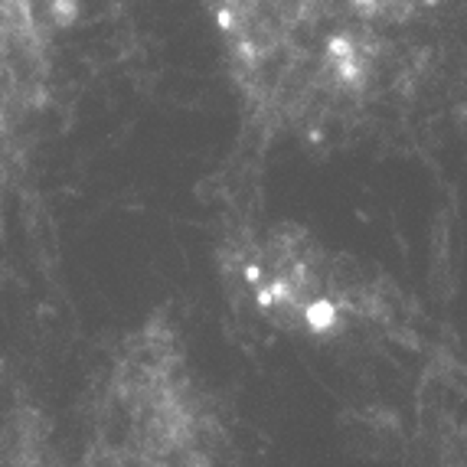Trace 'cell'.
Here are the masks:
<instances>
[{
  "label": "cell",
  "mask_w": 467,
  "mask_h": 467,
  "mask_svg": "<svg viewBox=\"0 0 467 467\" xmlns=\"http://www.w3.org/2000/svg\"><path fill=\"white\" fill-rule=\"evenodd\" d=\"M46 69L36 0H0V121H13L36 105Z\"/></svg>",
  "instance_id": "277c9868"
},
{
  "label": "cell",
  "mask_w": 467,
  "mask_h": 467,
  "mask_svg": "<svg viewBox=\"0 0 467 467\" xmlns=\"http://www.w3.org/2000/svg\"><path fill=\"white\" fill-rule=\"evenodd\" d=\"M350 7L363 23L393 30V26H405V23L425 17L428 10L441 7V0H350Z\"/></svg>",
  "instance_id": "5b68a950"
},
{
  "label": "cell",
  "mask_w": 467,
  "mask_h": 467,
  "mask_svg": "<svg viewBox=\"0 0 467 467\" xmlns=\"http://www.w3.org/2000/svg\"><path fill=\"white\" fill-rule=\"evenodd\" d=\"M219 425L200 399L187 356L164 317L115 353L92 415V464H203Z\"/></svg>",
  "instance_id": "3957f363"
},
{
  "label": "cell",
  "mask_w": 467,
  "mask_h": 467,
  "mask_svg": "<svg viewBox=\"0 0 467 467\" xmlns=\"http://www.w3.org/2000/svg\"><path fill=\"white\" fill-rule=\"evenodd\" d=\"M245 102L268 127L343 118L386 69V30L350 0H206Z\"/></svg>",
  "instance_id": "6da1fadb"
},
{
  "label": "cell",
  "mask_w": 467,
  "mask_h": 467,
  "mask_svg": "<svg viewBox=\"0 0 467 467\" xmlns=\"http://www.w3.org/2000/svg\"><path fill=\"white\" fill-rule=\"evenodd\" d=\"M216 258L235 308L278 333L333 340L389 320L379 285L294 223L235 229Z\"/></svg>",
  "instance_id": "7a4b0ae2"
}]
</instances>
